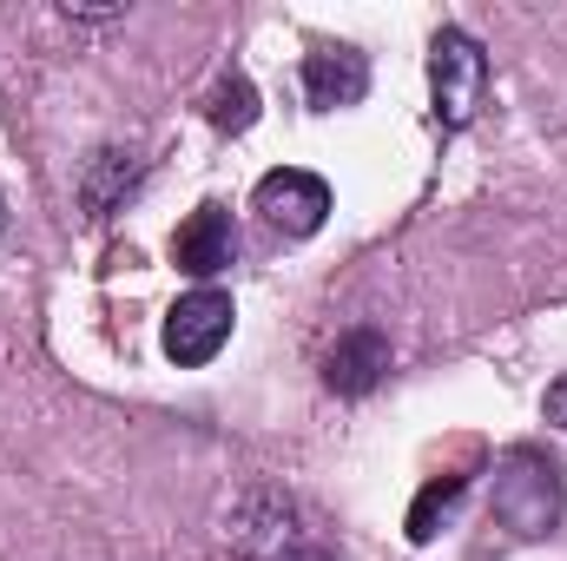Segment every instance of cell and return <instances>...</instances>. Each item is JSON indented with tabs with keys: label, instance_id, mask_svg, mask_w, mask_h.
I'll list each match as a JSON object with an SVG mask.
<instances>
[{
	"label": "cell",
	"instance_id": "cell-9",
	"mask_svg": "<svg viewBox=\"0 0 567 561\" xmlns=\"http://www.w3.org/2000/svg\"><path fill=\"white\" fill-rule=\"evenodd\" d=\"M140 152H126V145H100L93 159H86V172H80V205L93 212V218H113L126 198H133V185H140Z\"/></svg>",
	"mask_w": 567,
	"mask_h": 561
},
{
	"label": "cell",
	"instance_id": "cell-1",
	"mask_svg": "<svg viewBox=\"0 0 567 561\" xmlns=\"http://www.w3.org/2000/svg\"><path fill=\"white\" fill-rule=\"evenodd\" d=\"M561 509H567L561 462H548L542 449H515V456L495 469V522H502V529H515L522 542L555 536Z\"/></svg>",
	"mask_w": 567,
	"mask_h": 561
},
{
	"label": "cell",
	"instance_id": "cell-5",
	"mask_svg": "<svg viewBox=\"0 0 567 561\" xmlns=\"http://www.w3.org/2000/svg\"><path fill=\"white\" fill-rule=\"evenodd\" d=\"M238 258V225L225 205H198L178 232H172V265L185 278H218L225 265Z\"/></svg>",
	"mask_w": 567,
	"mask_h": 561
},
{
	"label": "cell",
	"instance_id": "cell-3",
	"mask_svg": "<svg viewBox=\"0 0 567 561\" xmlns=\"http://www.w3.org/2000/svg\"><path fill=\"white\" fill-rule=\"evenodd\" d=\"M231 324H238L231 297L212 290V284H198V290H185V297L165 310V357H172L178 370H198V364H212V357L231 344Z\"/></svg>",
	"mask_w": 567,
	"mask_h": 561
},
{
	"label": "cell",
	"instance_id": "cell-14",
	"mask_svg": "<svg viewBox=\"0 0 567 561\" xmlns=\"http://www.w3.org/2000/svg\"><path fill=\"white\" fill-rule=\"evenodd\" d=\"M0 232H7V198H0Z\"/></svg>",
	"mask_w": 567,
	"mask_h": 561
},
{
	"label": "cell",
	"instance_id": "cell-4",
	"mask_svg": "<svg viewBox=\"0 0 567 561\" xmlns=\"http://www.w3.org/2000/svg\"><path fill=\"white\" fill-rule=\"evenodd\" d=\"M258 212L284 238H310L330 218V185L317 172H303V165H278V172L258 178Z\"/></svg>",
	"mask_w": 567,
	"mask_h": 561
},
{
	"label": "cell",
	"instance_id": "cell-11",
	"mask_svg": "<svg viewBox=\"0 0 567 561\" xmlns=\"http://www.w3.org/2000/svg\"><path fill=\"white\" fill-rule=\"evenodd\" d=\"M462 496H468V476H442V482H429L423 496H416V509H410V542H435V529L455 516Z\"/></svg>",
	"mask_w": 567,
	"mask_h": 561
},
{
	"label": "cell",
	"instance_id": "cell-13",
	"mask_svg": "<svg viewBox=\"0 0 567 561\" xmlns=\"http://www.w3.org/2000/svg\"><path fill=\"white\" fill-rule=\"evenodd\" d=\"M284 561H337V555H323V549H290Z\"/></svg>",
	"mask_w": 567,
	"mask_h": 561
},
{
	"label": "cell",
	"instance_id": "cell-6",
	"mask_svg": "<svg viewBox=\"0 0 567 561\" xmlns=\"http://www.w3.org/2000/svg\"><path fill=\"white\" fill-rule=\"evenodd\" d=\"M297 522V509H290V496L278 489H251L238 509H231V542H238V555L251 561H284L290 555V529Z\"/></svg>",
	"mask_w": 567,
	"mask_h": 561
},
{
	"label": "cell",
	"instance_id": "cell-10",
	"mask_svg": "<svg viewBox=\"0 0 567 561\" xmlns=\"http://www.w3.org/2000/svg\"><path fill=\"white\" fill-rule=\"evenodd\" d=\"M205 120H212L218 133H251V120H258V86H251L245 73H225V80L212 86Z\"/></svg>",
	"mask_w": 567,
	"mask_h": 561
},
{
	"label": "cell",
	"instance_id": "cell-8",
	"mask_svg": "<svg viewBox=\"0 0 567 561\" xmlns=\"http://www.w3.org/2000/svg\"><path fill=\"white\" fill-rule=\"evenodd\" d=\"M370 93V60L357 47H317L303 60V100L317 113H337V106H357Z\"/></svg>",
	"mask_w": 567,
	"mask_h": 561
},
{
	"label": "cell",
	"instance_id": "cell-12",
	"mask_svg": "<svg viewBox=\"0 0 567 561\" xmlns=\"http://www.w3.org/2000/svg\"><path fill=\"white\" fill-rule=\"evenodd\" d=\"M542 410H548V422H555V429H567V377H555V384H548V404H542Z\"/></svg>",
	"mask_w": 567,
	"mask_h": 561
},
{
	"label": "cell",
	"instance_id": "cell-7",
	"mask_svg": "<svg viewBox=\"0 0 567 561\" xmlns=\"http://www.w3.org/2000/svg\"><path fill=\"white\" fill-rule=\"evenodd\" d=\"M383 370H390V337H383L377 324L343 330L337 350L323 357V384H330L337 397H370V390L383 384Z\"/></svg>",
	"mask_w": 567,
	"mask_h": 561
},
{
	"label": "cell",
	"instance_id": "cell-2",
	"mask_svg": "<svg viewBox=\"0 0 567 561\" xmlns=\"http://www.w3.org/2000/svg\"><path fill=\"white\" fill-rule=\"evenodd\" d=\"M482 93H488V53L475 33L462 27H442L429 40V100H435V126L442 133H462L475 113H482Z\"/></svg>",
	"mask_w": 567,
	"mask_h": 561
}]
</instances>
